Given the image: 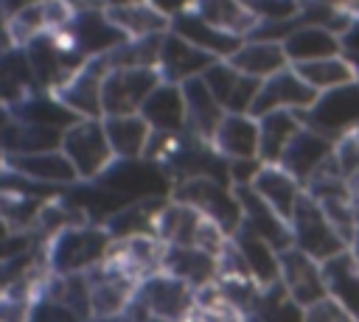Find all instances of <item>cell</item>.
Returning <instances> with one entry per match:
<instances>
[{
	"mask_svg": "<svg viewBox=\"0 0 359 322\" xmlns=\"http://www.w3.org/2000/svg\"><path fill=\"white\" fill-rule=\"evenodd\" d=\"M323 274H325L328 297L359 319V266L353 263L348 249L342 255L325 260L323 263Z\"/></svg>",
	"mask_w": 359,
	"mask_h": 322,
	"instance_id": "74e56055",
	"label": "cell"
},
{
	"mask_svg": "<svg viewBox=\"0 0 359 322\" xmlns=\"http://www.w3.org/2000/svg\"><path fill=\"white\" fill-rule=\"evenodd\" d=\"M351 62H353V67H356V81H359V56H351V53H345Z\"/></svg>",
	"mask_w": 359,
	"mask_h": 322,
	"instance_id": "9f6ffc18",
	"label": "cell"
},
{
	"mask_svg": "<svg viewBox=\"0 0 359 322\" xmlns=\"http://www.w3.org/2000/svg\"><path fill=\"white\" fill-rule=\"evenodd\" d=\"M227 62L238 73H244L250 78H258V81H266L269 76L292 67L280 42H261V39H244L241 48Z\"/></svg>",
	"mask_w": 359,
	"mask_h": 322,
	"instance_id": "f546056e",
	"label": "cell"
},
{
	"mask_svg": "<svg viewBox=\"0 0 359 322\" xmlns=\"http://www.w3.org/2000/svg\"><path fill=\"white\" fill-rule=\"evenodd\" d=\"M238 202H241V210H244V227H250L255 235H261L264 241H269L278 252H286L294 246V238H292V224L275 213L252 188H233Z\"/></svg>",
	"mask_w": 359,
	"mask_h": 322,
	"instance_id": "ac0fdd59",
	"label": "cell"
},
{
	"mask_svg": "<svg viewBox=\"0 0 359 322\" xmlns=\"http://www.w3.org/2000/svg\"><path fill=\"white\" fill-rule=\"evenodd\" d=\"M202 221H205V216L199 210H194L191 204H182L177 199H168L157 216L154 235L165 246H194Z\"/></svg>",
	"mask_w": 359,
	"mask_h": 322,
	"instance_id": "d6a6232c",
	"label": "cell"
},
{
	"mask_svg": "<svg viewBox=\"0 0 359 322\" xmlns=\"http://www.w3.org/2000/svg\"><path fill=\"white\" fill-rule=\"evenodd\" d=\"M8 109H11V120L45 126V129H59V132H65L81 120L67 104H62L53 92H45V90H34L31 95H25L22 101H17Z\"/></svg>",
	"mask_w": 359,
	"mask_h": 322,
	"instance_id": "603a6c76",
	"label": "cell"
},
{
	"mask_svg": "<svg viewBox=\"0 0 359 322\" xmlns=\"http://www.w3.org/2000/svg\"><path fill=\"white\" fill-rule=\"evenodd\" d=\"M250 188H252L275 213H280L286 221H292L294 207H297V202H300L303 193H306L303 182L294 179L283 165H266V162H264V168L258 171L255 182H252Z\"/></svg>",
	"mask_w": 359,
	"mask_h": 322,
	"instance_id": "cb8c5ba5",
	"label": "cell"
},
{
	"mask_svg": "<svg viewBox=\"0 0 359 322\" xmlns=\"http://www.w3.org/2000/svg\"><path fill=\"white\" fill-rule=\"evenodd\" d=\"M8 123H11V109H8V106L0 101V132H3Z\"/></svg>",
	"mask_w": 359,
	"mask_h": 322,
	"instance_id": "db71d44e",
	"label": "cell"
},
{
	"mask_svg": "<svg viewBox=\"0 0 359 322\" xmlns=\"http://www.w3.org/2000/svg\"><path fill=\"white\" fill-rule=\"evenodd\" d=\"M342 39V53H351V56H359V20L339 36Z\"/></svg>",
	"mask_w": 359,
	"mask_h": 322,
	"instance_id": "681fc988",
	"label": "cell"
},
{
	"mask_svg": "<svg viewBox=\"0 0 359 322\" xmlns=\"http://www.w3.org/2000/svg\"><path fill=\"white\" fill-rule=\"evenodd\" d=\"M205 84L210 87V92L216 95V101L222 104L224 112H236V115H250L255 95L261 90L258 78H250L244 73H238L227 59H219L216 64H210L205 70Z\"/></svg>",
	"mask_w": 359,
	"mask_h": 322,
	"instance_id": "2e32d148",
	"label": "cell"
},
{
	"mask_svg": "<svg viewBox=\"0 0 359 322\" xmlns=\"http://www.w3.org/2000/svg\"><path fill=\"white\" fill-rule=\"evenodd\" d=\"M294 70L317 95L337 90V87H348L356 81V67L345 53L331 56V59H320V62H309V64H297Z\"/></svg>",
	"mask_w": 359,
	"mask_h": 322,
	"instance_id": "ab89813d",
	"label": "cell"
},
{
	"mask_svg": "<svg viewBox=\"0 0 359 322\" xmlns=\"http://www.w3.org/2000/svg\"><path fill=\"white\" fill-rule=\"evenodd\" d=\"M303 322H359V319L351 311H345L339 302L325 297V300H320L303 311Z\"/></svg>",
	"mask_w": 359,
	"mask_h": 322,
	"instance_id": "f6af8a7d",
	"label": "cell"
},
{
	"mask_svg": "<svg viewBox=\"0 0 359 322\" xmlns=\"http://www.w3.org/2000/svg\"><path fill=\"white\" fill-rule=\"evenodd\" d=\"M289 224H292L294 246L320 263H325L348 249V241L337 232V227L328 221L325 210L309 193H303V199L297 202Z\"/></svg>",
	"mask_w": 359,
	"mask_h": 322,
	"instance_id": "5b68a950",
	"label": "cell"
},
{
	"mask_svg": "<svg viewBox=\"0 0 359 322\" xmlns=\"http://www.w3.org/2000/svg\"><path fill=\"white\" fill-rule=\"evenodd\" d=\"M213 148L224 160H255L261 154V132L258 118L227 112L213 134ZM261 160V157H258Z\"/></svg>",
	"mask_w": 359,
	"mask_h": 322,
	"instance_id": "ffe728a7",
	"label": "cell"
},
{
	"mask_svg": "<svg viewBox=\"0 0 359 322\" xmlns=\"http://www.w3.org/2000/svg\"><path fill=\"white\" fill-rule=\"evenodd\" d=\"M151 6H157L163 14H168V17H174V14H180V11H185V8H191L194 6V0H149Z\"/></svg>",
	"mask_w": 359,
	"mask_h": 322,
	"instance_id": "f907efd6",
	"label": "cell"
},
{
	"mask_svg": "<svg viewBox=\"0 0 359 322\" xmlns=\"http://www.w3.org/2000/svg\"><path fill=\"white\" fill-rule=\"evenodd\" d=\"M219 59L199 50L196 45L185 42L182 36L177 34H165L163 42H160V56H157V73L163 81L168 84H185L191 78H199L205 76V70L210 64H216Z\"/></svg>",
	"mask_w": 359,
	"mask_h": 322,
	"instance_id": "9a60e30c",
	"label": "cell"
},
{
	"mask_svg": "<svg viewBox=\"0 0 359 322\" xmlns=\"http://www.w3.org/2000/svg\"><path fill=\"white\" fill-rule=\"evenodd\" d=\"M62 34L87 59L107 56L109 50H115L118 45L126 42V34L109 22L107 11H76L70 25Z\"/></svg>",
	"mask_w": 359,
	"mask_h": 322,
	"instance_id": "5bb4252c",
	"label": "cell"
},
{
	"mask_svg": "<svg viewBox=\"0 0 359 322\" xmlns=\"http://www.w3.org/2000/svg\"><path fill=\"white\" fill-rule=\"evenodd\" d=\"M171 34L182 36L185 42L196 45L199 50H205V53H210L216 59H230L241 48V42H244V39L227 34V31H219L216 25L202 20L194 8H185V11L171 17Z\"/></svg>",
	"mask_w": 359,
	"mask_h": 322,
	"instance_id": "d6986e66",
	"label": "cell"
},
{
	"mask_svg": "<svg viewBox=\"0 0 359 322\" xmlns=\"http://www.w3.org/2000/svg\"><path fill=\"white\" fill-rule=\"evenodd\" d=\"M34 90H39V87H36V78H34L25 50L11 48V50L0 53V101L6 106H14Z\"/></svg>",
	"mask_w": 359,
	"mask_h": 322,
	"instance_id": "f35d334b",
	"label": "cell"
},
{
	"mask_svg": "<svg viewBox=\"0 0 359 322\" xmlns=\"http://www.w3.org/2000/svg\"><path fill=\"white\" fill-rule=\"evenodd\" d=\"M140 115L157 132H171V134L188 132V106H185V95H182V87L180 84L163 81L146 98Z\"/></svg>",
	"mask_w": 359,
	"mask_h": 322,
	"instance_id": "484cf974",
	"label": "cell"
},
{
	"mask_svg": "<svg viewBox=\"0 0 359 322\" xmlns=\"http://www.w3.org/2000/svg\"><path fill=\"white\" fill-rule=\"evenodd\" d=\"M42 207H45L42 199L11 193V190H0V221L11 232H31Z\"/></svg>",
	"mask_w": 359,
	"mask_h": 322,
	"instance_id": "60d3db41",
	"label": "cell"
},
{
	"mask_svg": "<svg viewBox=\"0 0 359 322\" xmlns=\"http://www.w3.org/2000/svg\"><path fill=\"white\" fill-rule=\"evenodd\" d=\"M191 8L219 31H227L238 39H250V34L261 22L241 0H194Z\"/></svg>",
	"mask_w": 359,
	"mask_h": 322,
	"instance_id": "836d02e7",
	"label": "cell"
},
{
	"mask_svg": "<svg viewBox=\"0 0 359 322\" xmlns=\"http://www.w3.org/2000/svg\"><path fill=\"white\" fill-rule=\"evenodd\" d=\"M261 22H283L303 11V0H241Z\"/></svg>",
	"mask_w": 359,
	"mask_h": 322,
	"instance_id": "ee69618b",
	"label": "cell"
},
{
	"mask_svg": "<svg viewBox=\"0 0 359 322\" xmlns=\"http://www.w3.org/2000/svg\"><path fill=\"white\" fill-rule=\"evenodd\" d=\"M171 199L191 204L194 210H199L205 218L216 221L227 235H236L238 227L244 224V210L241 202L233 190V185L219 182V179H208V176H194V179H182L174 185Z\"/></svg>",
	"mask_w": 359,
	"mask_h": 322,
	"instance_id": "7a4b0ae2",
	"label": "cell"
},
{
	"mask_svg": "<svg viewBox=\"0 0 359 322\" xmlns=\"http://www.w3.org/2000/svg\"><path fill=\"white\" fill-rule=\"evenodd\" d=\"M303 305H297L289 291L283 288V283H275V286H266L261 291V302H258V311L255 316L261 322H303Z\"/></svg>",
	"mask_w": 359,
	"mask_h": 322,
	"instance_id": "b9f144b4",
	"label": "cell"
},
{
	"mask_svg": "<svg viewBox=\"0 0 359 322\" xmlns=\"http://www.w3.org/2000/svg\"><path fill=\"white\" fill-rule=\"evenodd\" d=\"M31 302L28 297H14V294H0V322H28L31 316Z\"/></svg>",
	"mask_w": 359,
	"mask_h": 322,
	"instance_id": "bcb514c9",
	"label": "cell"
},
{
	"mask_svg": "<svg viewBox=\"0 0 359 322\" xmlns=\"http://www.w3.org/2000/svg\"><path fill=\"white\" fill-rule=\"evenodd\" d=\"M348 255H351V258H353V263L359 266V230H356V232H353V238L348 241Z\"/></svg>",
	"mask_w": 359,
	"mask_h": 322,
	"instance_id": "f5cc1de1",
	"label": "cell"
},
{
	"mask_svg": "<svg viewBox=\"0 0 359 322\" xmlns=\"http://www.w3.org/2000/svg\"><path fill=\"white\" fill-rule=\"evenodd\" d=\"M314 101H317V92L300 78V73L294 67H286V70L269 76L266 81H261V90L255 95V104H252L250 115L261 118V115L278 112V109L306 112Z\"/></svg>",
	"mask_w": 359,
	"mask_h": 322,
	"instance_id": "7c38bea8",
	"label": "cell"
},
{
	"mask_svg": "<svg viewBox=\"0 0 359 322\" xmlns=\"http://www.w3.org/2000/svg\"><path fill=\"white\" fill-rule=\"evenodd\" d=\"M303 115L300 112H289V109H278V112H266L258 118V132H261V162L266 165H278L286 146L294 140V134L303 129Z\"/></svg>",
	"mask_w": 359,
	"mask_h": 322,
	"instance_id": "1f68e13d",
	"label": "cell"
},
{
	"mask_svg": "<svg viewBox=\"0 0 359 322\" xmlns=\"http://www.w3.org/2000/svg\"><path fill=\"white\" fill-rule=\"evenodd\" d=\"M280 283L289 291V297L303 308H309V305H314V302L328 297L323 263L309 258L297 246L280 252Z\"/></svg>",
	"mask_w": 359,
	"mask_h": 322,
	"instance_id": "4fadbf2b",
	"label": "cell"
},
{
	"mask_svg": "<svg viewBox=\"0 0 359 322\" xmlns=\"http://www.w3.org/2000/svg\"><path fill=\"white\" fill-rule=\"evenodd\" d=\"M107 17L115 28L126 34V39H146V36H163L171 31V17L163 14L157 6L149 0L132 3V6H118L107 8Z\"/></svg>",
	"mask_w": 359,
	"mask_h": 322,
	"instance_id": "4dcf8cb0",
	"label": "cell"
},
{
	"mask_svg": "<svg viewBox=\"0 0 359 322\" xmlns=\"http://www.w3.org/2000/svg\"><path fill=\"white\" fill-rule=\"evenodd\" d=\"M168 199H140V202H132V204L121 207L118 213H112L104 221V227L112 235V241H123V238H135V235H154L157 216H160V210H163V204Z\"/></svg>",
	"mask_w": 359,
	"mask_h": 322,
	"instance_id": "e575fe53",
	"label": "cell"
},
{
	"mask_svg": "<svg viewBox=\"0 0 359 322\" xmlns=\"http://www.w3.org/2000/svg\"><path fill=\"white\" fill-rule=\"evenodd\" d=\"M34 244H39V238H36L34 232H11L8 238H3V241H0V266H3L6 260H11L14 255L31 249Z\"/></svg>",
	"mask_w": 359,
	"mask_h": 322,
	"instance_id": "c3c4849f",
	"label": "cell"
},
{
	"mask_svg": "<svg viewBox=\"0 0 359 322\" xmlns=\"http://www.w3.org/2000/svg\"><path fill=\"white\" fill-rule=\"evenodd\" d=\"M107 73H109V59L107 56H93L53 95L62 104H67L79 118H104L101 90H104Z\"/></svg>",
	"mask_w": 359,
	"mask_h": 322,
	"instance_id": "30bf717a",
	"label": "cell"
},
{
	"mask_svg": "<svg viewBox=\"0 0 359 322\" xmlns=\"http://www.w3.org/2000/svg\"><path fill=\"white\" fill-rule=\"evenodd\" d=\"M146 322H168V319H160V316H149Z\"/></svg>",
	"mask_w": 359,
	"mask_h": 322,
	"instance_id": "6f0895ef",
	"label": "cell"
},
{
	"mask_svg": "<svg viewBox=\"0 0 359 322\" xmlns=\"http://www.w3.org/2000/svg\"><path fill=\"white\" fill-rule=\"evenodd\" d=\"M182 87V95H185V106H188V132L202 137V140H213L222 118L227 115L222 109V104L216 101V95L210 92V87L205 84V78H191Z\"/></svg>",
	"mask_w": 359,
	"mask_h": 322,
	"instance_id": "f1b7e54d",
	"label": "cell"
},
{
	"mask_svg": "<svg viewBox=\"0 0 359 322\" xmlns=\"http://www.w3.org/2000/svg\"><path fill=\"white\" fill-rule=\"evenodd\" d=\"M62 151L73 162L81 182H95L112 162L115 151L109 146L101 118H81L62 134Z\"/></svg>",
	"mask_w": 359,
	"mask_h": 322,
	"instance_id": "277c9868",
	"label": "cell"
},
{
	"mask_svg": "<svg viewBox=\"0 0 359 322\" xmlns=\"http://www.w3.org/2000/svg\"><path fill=\"white\" fill-rule=\"evenodd\" d=\"M331 160H334V140H328L320 132L303 126L294 134V140L286 146V151H283V157H280L278 165H283L306 188L309 179H314Z\"/></svg>",
	"mask_w": 359,
	"mask_h": 322,
	"instance_id": "e0dca14e",
	"label": "cell"
},
{
	"mask_svg": "<svg viewBox=\"0 0 359 322\" xmlns=\"http://www.w3.org/2000/svg\"><path fill=\"white\" fill-rule=\"evenodd\" d=\"M101 188L121 196L126 204L140 199H168L174 190V182L168 171L149 160H115L98 179Z\"/></svg>",
	"mask_w": 359,
	"mask_h": 322,
	"instance_id": "3957f363",
	"label": "cell"
},
{
	"mask_svg": "<svg viewBox=\"0 0 359 322\" xmlns=\"http://www.w3.org/2000/svg\"><path fill=\"white\" fill-rule=\"evenodd\" d=\"M300 115L309 129L320 132L334 143L342 140L345 134L359 129V81L320 92L317 101Z\"/></svg>",
	"mask_w": 359,
	"mask_h": 322,
	"instance_id": "52a82bcc",
	"label": "cell"
},
{
	"mask_svg": "<svg viewBox=\"0 0 359 322\" xmlns=\"http://www.w3.org/2000/svg\"><path fill=\"white\" fill-rule=\"evenodd\" d=\"M73 14L76 11L67 0H39V3L17 11L14 17H8V36H11L14 48H25L39 36L65 31L70 25Z\"/></svg>",
	"mask_w": 359,
	"mask_h": 322,
	"instance_id": "8fae6325",
	"label": "cell"
},
{
	"mask_svg": "<svg viewBox=\"0 0 359 322\" xmlns=\"http://www.w3.org/2000/svg\"><path fill=\"white\" fill-rule=\"evenodd\" d=\"M87 286H90V308L93 316H118L126 314L129 305L137 297L140 280H135L129 272H123L112 258H107L104 263H98L95 269H90L87 274Z\"/></svg>",
	"mask_w": 359,
	"mask_h": 322,
	"instance_id": "ba28073f",
	"label": "cell"
},
{
	"mask_svg": "<svg viewBox=\"0 0 359 322\" xmlns=\"http://www.w3.org/2000/svg\"><path fill=\"white\" fill-rule=\"evenodd\" d=\"M233 244L238 246V252H241V258L247 263L250 277L261 288L280 283V252L269 241H264L261 235H255L250 227L241 224L238 232L233 235Z\"/></svg>",
	"mask_w": 359,
	"mask_h": 322,
	"instance_id": "83f0119b",
	"label": "cell"
},
{
	"mask_svg": "<svg viewBox=\"0 0 359 322\" xmlns=\"http://www.w3.org/2000/svg\"><path fill=\"white\" fill-rule=\"evenodd\" d=\"M28 322H90L84 319L76 308H70L67 302L48 297V294H36L31 302V316Z\"/></svg>",
	"mask_w": 359,
	"mask_h": 322,
	"instance_id": "7bdbcfd3",
	"label": "cell"
},
{
	"mask_svg": "<svg viewBox=\"0 0 359 322\" xmlns=\"http://www.w3.org/2000/svg\"><path fill=\"white\" fill-rule=\"evenodd\" d=\"M163 84L157 67H109L101 90L104 118L140 115L146 98Z\"/></svg>",
	"mask_w": 359,
	"mask_h": 322,
	"instance_id": "8992f818",
	"label": "cell"
},
{
	"mask_svg": "<svg viewBox=\"0 0 359 322\" xmlns=\"http://www.w3.org/2000/svg\"><path fill=\"white\" fill-rule=\"evenodd\" d=\"M353 14H356V20H359V8H356V11H353Z\"/></svg>",
	"mask_w": 359,
	"mask_h": 322,
	"instance_id": "680465c9",
	"label": "cell"
},
{
	"mask_svg": "<svg viewBox=\"0 0 359 322\" xmlns=\"http://www.w3.org/2000/svg\"><path fill=\"white\" fill-rule=\"evenodd\" d=\"M163 272L199 291L219 280V260L199 246H165Z\"/></svg>",
	"mask_w": 359,
	"mask_h": 322,
	"instance_id": "d4e9b609",
	"label": "cell"
},
{
	"mask_svg": "<svg viewBox=\"0 0 359 322\" xmlns=\"http://www.w3.org/2000/svg\"><path fill=\"white\" fill-rule=\"evenodd\" d=\"M8 235H11V230H8V227L0 221V241H3V238H8Z\"/></svg>",
	"mask_w": 359,
	"mask_h": 322,
	"instance_id": "11a10c76",
	"label": "cell"
},
{
	"mask_svg": "<svg viewBox=\"0 0 359 322\" xmlns=\"http://www.w3.org/2000/svg\"><path fill=\"white\" fill-rule=\"evenodd\" d=\"M317 3H325V6H334V8H348V11L359 8V0H317Z\"/></svg>",
	"mask_w": 359,
	"mask_h": 322,
	"instance_id": "816d5d0a",
	"label": "cell"
},
{
	"mask_svg": "<svg viewBox=\"0 0 359 322\" xmlns=\"http://www.w3.org/2000/svg\"><path fill=\"white\" fill-rule=\"evenodd\" d=\"M112 235L104 224H70L62 232H56L50 241H45V260L50 274H87L98 263L109 258Z\"/></svg>",
	"mask_w": 359,
	"mask_h": 322,
	"instance_id": "6da1fadb",
	"label": "cell"
},
{
	"mask_svg": "<svg viewBox=\"0 0 359 322\" xmlns=\"http://www.w3.org/2000/svg\"><path fill=\"white\" fill-rule=\"evenodd\" d=\"M6 165L28 179H36L42 185H50V188H70L79 179L73 162L65 157L62 148L56 151H39V154H20V157H6Z\"/></svg>",
	"mask_w": 359,
	"mask_h": 322,
	"instance_id": "7402d4cb",
	"label": "cell"
},
{
	"mask_svg": "<svg viewBox=\"0 0 359 322\" xmlns=\"http://www.w3.org/2000/svg\"><path fill=\"white\" fill-rule=\"evenodd\" d=\"M62 134L65 132H59V129H45V126H31V123L11 120L0 132V151L6 157L56 151V148H62Z\"/></svg>",
	"mask_w": 359,
	"mask_h": 322,
	"instance_id": "8d00e7d4",
	"label": "cell"
},
{
	"mask_svg": "<svg viewBox=\"0 0 359 322\" xmlns=\"http://www.w3.org/2000/svg\"><path fill=\"white\" fill-rule=\"evenodd\" d=\"M261 168H264V162L258 157L255 160H230V185L233 188H250Z\"/></svg>",
	"mask_w": 359,
	"mask_h": 322,
	"instance_id": "7dc6e473",
	"label": "cell"
},
{
	"mask_svg": "<svg viewBox=\"0 0 359 322\" xmlns=\"http://www.w3.org/2000/svg\"><path fill=\"white\" fill-rule=\"evenodd\" d=\"M280 45H283V53H286L292 67L320 62V59H331V56L342 53V39L334 31L323 28V25H300Z\"/></svg>",
	"mask_w": 359,
	"mask_h": 322,
	"instance_id": "4316f807",
	"label": "cell"
},
{
	"mask_svg": "<svg viewBox=\"0 0 359 322\" xmlns=\"http://www.w3.org/2000/svg\"><path fill=\"white\" fill-rule=\"evenodd\" d=\"M109 146L115 151V160H140L146 151V143L151 137V126L143 115H115L101 118Z\"/></svg>",
	"mask_w": 359,
	"mask_h": 322,
	"instance_id": "d590c367",
	"label": "cell"
},
{
	"mask_svg": "<svg viewBox=\"0 0 359 322\" xmlns=\"http://www.w3.org/2000/svg\"><path fill=\"white\" fill-rule=\"evenodd\" d=\"M163 255H165V244L157 235L123 238V241H115L109 249V258L140 283L146 277L163 272Z\"/></svg>",
	"mask_w": 359,
	"mask_h": 322,
	"instance_id": "44dd1931",
	"label": "cell"
},
{
	"mask_svg": "<svg viewBox=\"0 0 359 322\" xmlns=\"http://www.w3.org/2000/svg\"><path fill=\"white\" fill-rule=\"evenodd\" d=\"M303 3H306V0H303Z\"/></svg>",
	"mask_w": 359,
	"mask_h": 322,
	"instance_id": "91938a15",
	"label": "cell"
},
{
	"mask_svg": "<svg viewBox=\"0 0 359 322\" xmlns=\"http://www.w3.org/2000/svg\"><path fill=\"white\" fill-rule=\"evenodd\" d=\"M135 300L151 316H160L168 322H185L196 308V288H191L188 283H182L165 272H157L140 283Z\"/></svg>",
	"mask_w": 359,
	"mask_h": 322,
	"instance_id": "9c48e42d",
	"label": "cell"
}]
</instances>
